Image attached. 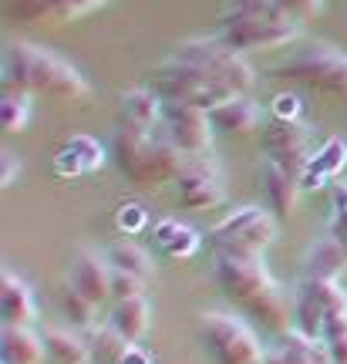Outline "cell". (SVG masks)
<instances>
[{
    "label": "cell",
    "mask_w": 347,
    "mask_h": 364,
    "mask_svg": "<svg viewBox=\"0 0 347 364\" xmlns=\"http://www.w3.org/2000/svg\"><path fill=\"white\" fill-rule=\"evenodd\" d=\"M260 182H263V196H267V203H270L273 213H277V216H294L304 186H300L294 176H287L280 166H273V162L263 166Z\"/></svg>",
    "instance_id": "cell-20"
},
{
    "label": "cell",
    "mask_w": 347,
    "mask_h": 364,
    "mask_svg": "<svg viewBox=\"0 0 347 364\" xmlns=\"http://www.w3.org/2000/svg\"><path fill=\"white\" fill-rule=\"evenodd\" d=\"M273 118H300V98L290 91L277 95L273 98Z\"/></svg>",
    "instance_id": "cell-39"
},
{
    "label": "cell",
    "mask_w": 347,
    "mask_h": 364,
    "mask_svg": "<svg viewBox=\"0 0 347 364\" xmlns=\"http://www.w3.org/2000/svg\"><path fill=\"white\" fill-rule=\"evenodd\" d=\"M203 344L216 364H267L253 327L233 314H203Z\"/></svg>",
    "instance_id": "cell-7"
},
{
    "label": "cell",
    "mask_w": 347,
    "mask_h": 364,
    "mask_svg": "<svg viewBox=\"0 0 347 364\" xmlns=\"http://www.w3.org/2000/svg\"><path fill=\"white\" fill-rule=\"evenodd\" d=\"M307 277L310 280H337L347 270V250L337 236H324L307 250Z\"/></svg>",
    "instance_id": "cell-23"
},
{
    "label": "cell",
    "mask_w": 347,
    "mask_h": 364,
    "mask_svg": "<svg viewBox=\"0 0 347 364\" xmlns=\"http://www.w3.org/2000/svg\"><path fill=\"white\" fill-rule=\"evenodd\" d=\"M145 223H149V213L142 203H122L115 213V226L122 230L125 236H139L145 230Z\"/></svg>",
    "instance_id": "cell-32"
},
{
    "label": "cell",
    "mask_w": 347,
    "mask_h": 364,
    "mask_svg": "<svg viewBox=\"0 0 347 364\" xmlns=\"http://www.w3.org/2000/svg\"><path fill=\"white\" fill-rule=\"evenodd\" d=\"M216 38L230 44L233 51H263V48H283L300 38V24L287 14H253V17H236L223 14Z\"/></svg>",
    "instance_id": "cell-5"
},
{
    "label": "cell",
    "mask_w": 347,
    "mask_h": 364,
    "mask_svg": "<svg viewBox=\"0 0 347 364\" xmlns=\"http://www.w3.org/2000/svg\"><path fill=\"white\" fill-rule=\"evenodd\" d=\"M267 364H334V358L321 338H310L300 327H287L277 334V344L267 354Z\"/></svg>",
    "instance_id": "cell-15"
},
{
    "label": "cell",
    "mask_w": 347,
    "mask_h": 364,
    "mask_svg": "<svg viewBox=\"0 0 347 364\" xmlns=\"http://www.w3.org/2000/svg\"><path fill=\"white\" fill-rule=\"evenodd\" d=\"M277 7H280L287 17H294V21H314V17L321 14L324 0H277Z\"/></svg>",
    "instance_id": "cell-37"
},
{
    "label": "cell",
    "mask_w": 347,
    "mask_h": 364,
    "mask_svg": "<svg viewBox=\"0 0 347 364\" xmlns=\"http://www.w3.org/2000/svg\"><path fill=\"white\" fill-rule=\"evenodd\" d=\"M209 122H213L216 132H226V135H250V132H257V125H260V105L250 102L246 95H240V98L213 108V112H209Z\"/></svg>",
    "instance_id": "cell-21"
},
{
    "label": "cell",
    "mask_w": 347,
    "mask_h": 364,
    "mask_svg": "<svg viewBox=\"0 0 347 364\" xmlns=\"http://www.w3.org/2000/svg\"><path fill=\"white\" fill-rule=\"evenodd\" d=\"M176 193L179 203L189 209H213L226 199V186H223V172L209 156L189 159L182 176L176 179Z\"/></svg>",
    "instance_id": "cell-12"
},
{
    "label": "cell",
    "mask_w": 347,
    "mask_h": 364,
    "mask_svg": "<svg viewBox=\"0 0 347 364\" xmlns=\"http://www.w3.org/2000/svg\"><path fill=\"white\" fill-rule=\"evenodd\" d=\"M337 321H347V294L337 280H304L297 294L294 327H300L310 338H321L324 331Z\"/></svg>",
    "instance_id": "cell-8"
},
{
    "label": "cell",
    "mask_w": 347,
    "mask_h": 364,
    "mask_svg": "<svg viewBox=\"0 0 347 364\" xmlns=\"http://www.w3.org/2000/svg\"><path fill=\"white\" fill-rule=\"evenodd\" d=\"M226 14L253 17V14H280L277 0H226Z\"/></svg>",
    "instance_id": "cell-36"
},
{
    "label": "cell",
    "mask_w": 347,
    "mask_h": 364,
    "mask_svg": "<svg viewBox=\"0 0 347 364\" xmlns=\"http://www.w3.org/2000/svg\"><path fill=\"white\" fill-rule=\"evenodd\" d=\"M277 240V220L263 206H243L219 220L209 230V243L216 253H250L263 257V250Z\"/></svg>",
    "instance_id": "cell-6"
},
{
    "label": "cell",
    "mask_w": 347,
    "mask_h": 364,
    "mask_svg": "<svg viewBox=\"0 0 347 364\" xmlns=\"http://www.w3.org/2000/svg\"><path fill=\"white\" fill-rule=\"evenodd\" d=\"M0 351H4V364H44L48 361L44 334H34L27 324H4V331H0Z\"/></svg>",
    "instance_id": "cell-17"
},
{
    "label": "cell",
    "mask_w": 347,
    "mask_h": 364,
    "mask_svg": "<svg viewBox=\"0 0 347 364\" xmlns=\"http://www.w3.org/2000/svg\"><path fill=\"white\" fill-rule=\"evenodd\" d=\"M213 273L216 284L223 287V294L240 304L253 321H260L270 331H287L294 327V311L287 304L283 287L277 284V277L267 270L263 257H250V253H216L213 260Z\"/></svg>",
    "instance_id": "cell-1"
},
{
    "label": "cell",
    "mask_w": 347,
    "mask_h": 364,
    "mask_svg": "<svg viewBox=\"0 0 347 364\" xmlns=\"http://www.w3.org/2000/svg\"><path fill=\"white\" fill-rule=\"evenodd\" d=\"M334 236L347 250V182L334 189Z\"/></svg>",
    "instance_id": "cell-38"
},
{
    "label": "cell",
    "mask_w": 347,
    "mask_h": 364,
    "mask_svg": "<svg viewBox=\"0 0 347 364\" xmlns=\"http://www.w3.org/2000/svg\"><path fill=\"white\" fill-rule=\"evenodd\" d=\"M61 304H65V314L71 317V324H78L81 331H91L95 327V300H88L81 290H75V287L68 284L65 294H61Z\"/></svg>",
    "instance_id": "cell-30"
},
{
    "label": "cell",
    "mask_w": 347,
    "mask_h": 364,
    "mask_svg": "<svg viewBox=\"0 0 347 364\" xmlns=\"http://www.w3.org/2000/svg\"><path fill=\"white\" fill-rule=\"evenodd\" d=\"M0 287H4V324H34L38 321V304H34L31 287L11 270H4Z\"/></svg>",
    "instance_id": "cell-22"
},
{
    "label": "cell",
    "mask_w": 347,
    "mask_h": 364,
    "mask_svg": "<svg viewBox=\"0 0 347 364\" xmlns=\"http://www.w3.org/2000/svg\"><path fill=\"white\" fill-rule=\"evenodd\" d=\"M17 172H21V159L14 152H0V186H14Z\"/></svg>",
    "instance_id": "cell-40"
},
{
    "label": "cell",
    "mask_w": 347,
    "mask_h": 364,
    "mask_svg": "<svg viewBox=\"0 0 347 364\" xmlns=\"http://www.w3.org/2000/svg\"><path fill=\"white\" fill-rule=\"evenodd\" d=\"M112 273L115 270H112L108 257L95 253V250H81L75 263H71V280L68 284L81 290L95 304H108L112 300Z\"/></svg>",
    "instance_id": "cell-14"
},
{
    "label": "cell",
    "mask_w": 347,
    "mask_h": 364,
    "mask_svg": "<svg viewBox=\"0 0 347 364\" xmlns=\"http://www.w3.org/2000/svg\"><path fill=\"white\" fill-rule=\"evenodd\" d=\"M172 58H176V61H189V65L219 68V71H226V75H236V78L257 85V71L250 68V61H246L240 51H233L230 44H223L216 34H213V38L182 41V44H176V54H172Z\"/></svg>",
    "instance_id": "cell-13"
},
{
    "label": "cell",
    "mask_w": 347,
    "mask_h": 364,
    "mask_svg": "<svg viewBox=\"0 0 347 364\" xmlns=\"http://www.w3.org/2000/svg\"><path fill=\"white\" fill-rule=\"evenodd\" d=\"M85 341H88V351H91V364H122V358H125V351H129L132 344L122 334H118L112 324L105 327H91L88 334H85Z\"/></svg>",
    "instance_id": "cell-27"
},
{
    "label": "cell",
    "mask_w": 347,
    "mask_h": 364,
    "mask_svg": "<svg viewBox=\"0 0 347 364\" xmlns=\"http://www.w3.org/2000/svg\"><path fill=\"white\" fill-rule=\"evenodd\" d=\"M145 294V280L132 277V273L115 270L112 273V300H129V297H142Z\"/></svg>",
    "instance_id": "cell-33"
},
{
    "label": "cell",
    "mask_w": 347,
    "mask_h": 364,
    "mask_svg": "<svg viewBox=\"0 0 347 364\" xmlns=\"http://www.w3.org/2000/svg\"><path fill=\"white\" fill-rule=\"evenodd\" d=\"M277 78H294L314 91L347 98V54L334 48H310L297 58H287L277 68Z\"/></svg>",
    "instance_id": "cell-9"
},
{
    "label": "cell",
    "mask_w": 347,
    "mask_h": 364,
    "mask_svg": "<svg viewBox=\"0 0 347 364\" xmlns=\"http://www.w3.org/2000/svg\"><path fill=\"white\" fill-rule=\"evenodd\" d=\"M122 364H152V358L142 351L139 344H132L129 351H125V358H122Z\"/></svg>",
    "instance_id": "cell-41"
},
{
    "label": "cell",
    "mask_w": 347,
    "mask_h": 364,
    "mask_svg": "<svg viewBox=\"0 0 347 364\" xmlns=\"http://www.w3.org/2000/svg\"><path fill=\"white\" fill-rule=\"evenodd\" d=\"M108 263H112V270H122V273H132V277H142V280H149L152 277V257L145 253V250L135 243V240H118L108 247Z\"/></svg>",
    "instance_id": "cell-28"
},
{
    "label": "cell",
    "mask_w": 347,
    "mask_h": 364,
    "mask_svg": "<svg viewBox=\"0 0 347 364\" xmlns=\"http://www.w3.org/2000/svg\"><path fill=\"white\" fill-rule=\"evenodd\" d=\"M344 166H347V142L341 135H334V139H327V142L310 156L307 172H304V189H321L324 182L337 179V176L344 172Z\"/></svg>",
    "instance_id": "cell-18"
},
{
    "label": "cell",
    "mask_w": 347,
    "mask_h": 364,
    "mask_svg": "<svg viewBox=\"0 0 347 364\" xmlns=\"http://www.w3.org/2000/svg\"><path fill=\"white\" fill-rule=\"evenodd\" d=\"M263 149H267V162L280 166L287 176H294L304 186V172L310 162V129L300 118H273L263 129Z\"/></svg>",
    "instance_id": "cell-11"
},
{
    "label": "cell",
    "mask_w": 347,
    "mask_h": 364,
    "mask_svg": "<svg viewBox=\"0 0 347 364\" xmlns=\"http://www.w3.org/2000/svg\"><path fill=\"white\" fill-rule=\"evenodd\" d=\"M54 0H7V14L14 21H51Z\"/></svg>",
    "instance_id": "cell-31"
},
{
    "label": "cell",
    "mask_w": 347,
    "mask_h": 364,
    "mask_svg": "<svg viewBox=\"0 0 347 364\" xmlns=\"http://www.w3.org/2000/svg\"><path fill=\"white\" fill-rule=\"evenodd\" d=\"M0 122L7 132H24L31 125V91H11L4 88V102H0Z\"/></svg>",
    "instance_id": "cell-29"
},
{
    "label": "cell",
    "mask_w": 347,
    "mask_h": 364,
    "mask_svg": "<svg viewBox=\"0 0 347 364\" xmlns=\"http://www.w3.org/2000/svg\"><path fill=\"white\" fill-rule=\"evenodd\" d=\"M324 344L334 358V364H347V321H337L324 331Z\"/></svg>",
    "instance_id": "cell-35"
},
{
    "label": "cell",
    "mask_w": 347,
    "mask_h": 364,
    "mask_svg": "<svg viewBox=\"0 0 347 364\" xmlns=\"http://www.w3.org/2000/svg\"><path fill=\"white\" fill-rule=\"evenodd\" d=\"M44 344H48V361L51 364H85L91 361L88 341L65 331V327H51L44 331Z\"/></svg>",
    "instance_id": "cell-26"
},
{
    "label": "cell",
    "mask_w": 347,
    "mask_h": 364,
    "mask_svg": "<svg viewBox=\"0 0 347 364\" xmlns=\"http://www.w3.org/2000/svg\"><path fill=\"white\" fill-rule=\"evenodd\" d=\"M155 243L162 250V257H169V260H186V257H193L196 250H199V233L179 220H162L155 226Z\"/></svg>",
    "instance_id": "cell-25"
},
{
    "label": "cell",
    "mask_w": 347,
    "mask_h": 364,
    "mask_svg": "<svg viewBox=\"0 0 347 364\" xmlns=\"http://www.w3.org/2000/svg\"><path fill=\"white\" fill-rule=\"evenodd\" d=\"M105 145L98 139H91V135H75V139H68L65 149L54 156V176H61V179H81V176H88V172H98L105 166Z\"/></svg>",
    "instance_id": "cell-16"
},
{
    "label": "cell",
    "mask_w": 347,
    "mask_h": 364,
    "mask_svg": "<svg viewBox=\"0 0 347 364\" xmlns=\"http://www.w3.org/2000/svg\"><path fill=\"white\" fill-rule=\"evenodd\" d=\"M162 135L179 149L182 156L199 159L213 152V122L209 112L193 108L186 102H162Z\"/></svg>",
    "instance_id": "cell-10"
},
{
    "label": "cell",
    "mask_w": 347,
    "mask_h": 364,
    "mask_svg": "<svg viewBox=\"0 0 347 364\" xmlns=\"http://www.w3.org/2000/svg\"><path fill=\"white\" fill-rule=\"evenodd\" d=\"M4 88L31 91V95H51L61 102H88L91 85L71 61L48 51L41 44L14 41L4 51Z\"/></svg>",
    "instance_id": "cell-2"
},
{
    "label": "cell",
    "mask_w": 347,
    "mask_h": 364,
    "mask_svg": "<svg viewBox=\"0 0 347 364\" xmlns=\"http://www.w3.org/2000/svg\"><path fill=\"white\" fill-rule=\"evenodd\" d=\"M108 324L115 327V331L129 341V344H139L142 334H145V331H149V324H152V307H149L145 294H142V297H129V300H115Z\"/></svg>",
    "instance_id": "cell-24"
},
{
    "label": "cell",
    "mask_w": 347,
    "mask_h": 364,
    "mask_svg": "<svg viewBox=\"0 0 347 364\" xmlns=\"http://www.w3.org/2000/svg\"><path fill=\"white\" fill-rule=\"evenodd\" d=\"M102 4H108V0H54L51 21H75V17L95 11V7H102Z\"/></svg>",
    "instance_id": "cell-34"
},
{
    "label": "cell",
    "mask_w": 347,
    "mask_h": 364,
    "mask_svg": "<svg viewBox=\"0 0 347 364\" xmlns=\"http://www.w3.org/2000/svg\"><path fill=\"white\" fill-rule=\"evenodd\" d=\"M250 88H253L250 81L226 75L219 68L189 65V61H176V58H169L166 65L152 71V91L162 102H186L203 112H213L219 105L246 95Z\"/></svg>",
    "instance_id": "cell-3"
},
{
    "label": "cell",
    "mask_w": 347,
    "mask_h": 364,
    "mask_svg": "<svg viewBox=\"0 0 347 364\" xmlns=\"http://www.w3.org/2000/svg\"><path fill=\"white\" fill-rule=\"evenodd\" d=\"M122 115L132 129L159 132L162 129V98L152 88H129L122 95Z\"/></svg>",
    "instance_id": "cell-19"
},
{
    "label": "cell",
    "mask_w": 347,
    "mask_h": 364,
    "mask_svg": "<svg viewBox=\"0 0 347 364\" xmlns=\"http://www.w3.org/2000/svg\"><path fill=\"white\" fill-rule=\"evenodd\" d=\"M112 162L135 186H159L179 179L189 156H182L162 132H142L125 125L112 139Z\"/></svg>",
    "instance_id": "cell-4"
}]
</instances>
